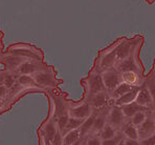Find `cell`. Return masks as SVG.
Here are the masks:
<instances>
[{
	"mask_svg": "<svg viewBox=\"0 0 155 145\" xmlns=\"http://www.w3.org/2000/svg\"><path fill=\"white\" fill-rule=\"evenodd\" d=\"M102 79L105 85V89L112 94V91L116 88L118 84L123 82L122 74H120L116 70H107L102 74Z\"/></svg>",
	"mask_w": 155,
	"mask_h": 145,
	"instance_id": "6da1fadb",
	"label": "cell"
},
{
	"mask_svg": "<svg viewBox=\"0 0 155 145\" xmlns=\"http://www.w3.org/2000/svg\"><path fill=\"white\" fill-rule=\"evenodd\" d=\"M138 140L151 136L155 133V121L152 116V112L149 109H146V119L145 121L137 127Z\"/></svg>",
	"mask_w": 155,
	"mask_h": 145,
	"instance_id": "7a4b0ae2",
	"label": "cell"
},
{
	"mask_svg": "<svg viewBox=\"0 0 155 145\" xmlns=\"http://www.w3.org/2000/svg\"><path fill=\"white\" fill-rule=\"evenodd\" d=\"M125 121H126V118H125L124 114H123L122 109L120 106L113 105L108 112L107 123L110 124L111 126H113L116 130H118V129H122Z\"/></svg>",
	"mask_w": 155,
	"mask_h": 145,
	"instance_id": "3957f363",
	"label": "cell"
},
{
	"mask_svg": "<svg viewBox=\"0 0 155 145\" xmlns=\"http://www.w3.org/2000/svg\"><path fill=\"white\" fill-rule=\"evenodd\" d=\"M115 70L120 74L128 73V72H135L138 71V64L137 61L133 58L132 55H130L128 58L124 59L122 61L115 62Z\"/></svg>",
	"mask_w": 155,
	"mask_h": 145,
	"instance_id": "277c9868",
	"label": "cell"
},
{
	"mask_svg": "<svg viewBox=\"0 0 155 145\" xmlns=\"http://www.w3.org/2000/svg\"><path fill=\"white\" fill-rule=\"evenodd\" d=\"M105 85L103 83V79L100 74H92L88 79V91L89 96L91 97L94 94L105 91Z\"/></svg>",
	"mask_w": 155,
	"mask_h": 145,
	"instance_id": "5b68a950",
	"label": "cell"
},
{
	"mask_svg": "<svg viewBox=\"0 0 155 145\" xmlns=\"http://www.w3.org/2000/svg\"><path fill=\"white\" fill-rule=\"evenodd\" d=\"M92 112L91 106L88 103H83V104L79 105V106H74L69 110V117H74L78 119H86L88 116Z\"/></svg>",
	"mask_w": 155,
	"mask_h": 145,
	"instance_id": "8992f818",
	"label": "cell"
},
{
	"mask_svg": "<svg viewBox=\"0 0 155 145\" xmlns=\"http://www.w3.org/2000/svg\"><path fill=\"white\" fill-rule=\"evenodd\" d=\"M135 102L137 103L138 105L143 107H146V109H149V107L152 106V98L151 95H150L149 91L146 86H142L140 87L137 91V95H136L135 98Z\"/></svg>",
	"mask_w": 155,
	"mask_h": 145,
	"instance_id": "52a82bcc",
	"label": "cell"
},
{
	"mask_svg": "<svg viewBox=\"0 0 155 145\" xmlns=\"http://www.w3.org/2000/svg\"><path fill=\"white\" fill-rule=\"evenodd\" d=\"M140 89V87H133L131 91H129L128 93L124 94L123 96H120L117 99H113L114 100V105L116 106H123V105L129 104L135 101L136 95H137V91Z\"/></svg>",
	"mask_w": 155,
	"mask_h": 145,
	"instance_id": "ba28073f",
	"label": "cell"
},
{
	"mask_svg": "<svg viewBox=\"0 0 155 145\" xmlns=\"http://www.w3.org/2000/svg\"><path fill=\"white\" fill-rule=\"evenodd\" d=\"M107 103H108V96L106 95L105 91L94 94L90 97L89 105L93 109H103V107H106Z\"/></svg>",
	"mask_w": 155,
	"mask_h": 145,
	"instance_id": "9c48e42d",
	"label": "cell"
},
{
	"mask_svg": "<svg viewBox=\"0 0 155 145\" xmlns=\"http://www.w3.org/2000/svg\"><path fill=\"white\" fill-rule=\"evenodd\" d=\"M95 115H97V112H91L89 116H88L86 119H84L83 122H82L81 126L79 127L80 139H83V138H85L86 136H87L88 133L91 132V129H92V126H93V122H94Z\"/></svg>",
	"mask_w": 155,
	"mask_h": 145,
	"instance_id": "30bf717a",
	"label": "cell"
},
{
	"mask_svg": "<svg viewBox=\"0 0 155 145\" xmlns=\"http://www.w3.org/2000/svg\"><path fill=\"white\" fill-rule=\"evenodd\" d=\"M108 109H105L104 110L100 112H97L94 118V122H93V126L91 132L92 133H100L102 130V128L105 126V124L107 123V116H108Z\"/></svg>",
	"mask_w": 155,
	"mask_h": 145,
	"instance_id": "8fae6325",
	"label": "cell"
},
{
	"mask_svg": "<svg viewBox=\"0 0 155 145\" xmlns=\"http://www.w3.org/2000/svg\"><path fill=\"white\" fill-rule=\"evenodd\" d=\"M122 109V112L124 114L125 118L126 119H131L136 112H140V110H146L147 109L146 107H143L140 105H138L137 103L134 101L132 103H129V104H126V105H123V106H120Z\"/></svg>",
	"mask_w": 155,
	"mask_h": 145,
	"instance_id": "7c38bea8",
	"label": "cell"
},
{
	"mask_svg": "<svg viewBox=\"0 0 155 145\" xmlns=\"http://www.w3.org/2000/svg\"><path fill=\"white\" fill-rule=\"evenodd\" d=\"M132 47L129 42H123L120 45H118L116 48V54H115V62L122 61L124 59L128 58L131 55Z\"/></svg>",
	"mask_w": 155,
	"mask_h": 145,
	"instance_id": "4fadbf2b",
	"label": "cell"
},
{
	"mask_svg": "<svg viewBox=\"0 0 155 145\" xmlns=\"http://www.w3.org/2000/svg\"><path fill=\"white\" fill-rule=\"evenodd\" d=\"M122 133L125 138L132 140H138V133H137V127L129 121H125L124 125L122 127Z\"/></svg>",
	"mask_w": 155,
	"mask_h": 145,
	"instance_id": "5bb4252c",
	"label": "cell"
},
{
	"mask_svg": "<svg viewBox=\"0 0 155 145\" xmlns=\"http://www.w3.org/2000/svg\"><path fill=\"white\" fill-rule=\"evenodd\" d=\"M36 82L41 85H45V86H51L54 83V75L49 72H41L38 73L35 77Z\"/></svg>",
	"mask_w": 155,
	"mask_h": 145,
	"instance_id": "9a60e30c",
	"label": "cell"
},
{
	"mask_svg": "<svg viewBox=\"0 0 155 145\" xmlns=\"http://www.w3.org/2000/svg\"><path fill=\"white\" fill-rule=\"evenodd\" d=\"M122 80L125 83L131 85L134 87H138L142 82H140V77L138 76V73L135 72H128L122 74Z\"/></svg>",
	"mask_w": 155,
	"mask_h": 145,
	"instance_id": "2e32d148",
	"label": "cell"
},
{
	"mask_svg": "<svg viewBox=\"0 0 155 145\" xmlns=\"http://www.w3.org/2000/svg\"><path fill=\"white\" fill-rule=\"evenodd\" d=\"M116 132H117V130H116L113 126H111L110 124L106 123L104 127L102 128V130L100 132L99 137L101 140H108V139H111V138L114 137L116 135Z\"/></svg>",
	"mask_w": 155,
	"mask_h": 145,
	"instance_id": "e0dca14e",
	"label": "cell"
},
{
	"mask_svg": "<svg viewBox=\"0 0 155 145\" xmlns=\"http://www.w3.org/2000/svg\"><path fill=\"white\" fill-rule=\"evenodd\" d=\"M133 87L134 86H131V85L125 83V82H122V83L118 84L117 86H116V88L112 91L111 97H112L113 99H117V98H120V96L124 95V94H126V93H128L129 91H131Z\"/></svg>",
	"mask_w": 155,
	"mask_h": 145,
	"instance_id": "ac0fdd59",
	"label": "cell"
},
{
	"mask_svg": "<svg viewBox=\"0 0 155 145\" xmlns=\"http://www.w3.org/2000/svg\"><path fill=\"white\" fill-rule=\"evenodd\" d=\"M78 140H80L79 128L66 133L65 137L63 138V145H72L74 142H77Z\"/></svg>",
	"mask_w": 155,
	"mask_h": 145,
	"instance_id": "d6986e66",
	"label": "cell"
},
{
	"mask_svg": "<svg viewBox=\"0 0 155 145\" xmlns=\"http://www.w3.org/2000/svg\"><path fill=\"white\" fill-rule=\"evenodd\" d=\"M116 48L113 50H111V52L107 53L106 55L104 56L103 60H102V66L105 68H109L111 67V66L113 65V64L115 63V54H116Z\"/></svg>",
	"mask_w": 155,
	"mask_h": 145,
	"instance_id": "ffe728a7",
	"label": "cell"
},
{
	"mask_svg": "<svg viewBox=\"0 0 155 145\" xmlns=\"http://www.w3.org/2000/svg\"><path fill=\"white\" fill-rule=\"evenodd\" d=\"M145 86L147 87L148 91H149V93H150V95H151L152 106L155 107V77H154V75H152V76H150V77L147 78Z\"/></svg>",
	"mask_w": 155,
	"mask_h": 145,
	"instance_id": "44dd1931",
	"label": "cell"
},
{
	"mask_svg": "<svg viewBox=\"0 0 155 145\" xmlns=\"http://www.w3.org/2000/svg\"><path fill=\"white\" fill-rule=\"evenodd\" d=\"M82 122L83 120L82 119H78V118H74V117H69L67 121V124H66V127L64 129L65 133L70 132V130H74V129H78V128L81 126Z\"/></svg>",
	"mask_w": 155,
	"mask_h": 145,
	"instance_id": "7402d4cb",
	"label": "cell"
},
{
	"mask_svg": "<svg viewBox=\"0 0 155 145\" xmlns=\"http://www.w3.org/2000/svg\"><path fill=\"white\" fill-rule=\"evenodd\" d=\"M38 70V66L31 62H24L19 66V72L22 75H28V74H33Z\"/></svg>",
	"mask_w": 155,
	"mask_h": 145,
	"instance_id": "603a6c76",
	"label": "cell"
},
{
	"mask_svg": "<svg viewBox=\"0 0 155 145\" xmlns=\"http://www.w3.org/2000/svg\"><path fill=\"white\" fill-rule=\"evenodd\" d=\"M145 119H146V110H140V112H136V114L134 115L131 119H129V120L135 127H138V126L145 121Z\"/></svg>",
	"mask_w": 155,
	"mask_h": 145,
	"instance_id": "cb8c5ba5",
	"label": "cell"
},
{
	"mask_svg": "<svg viewBox=\"0 0 155 145\" xmlns=\"http://www.w3.org/2000/svg\"><path fill=\"white\" fill-rule=\"evenodd\" d=\"M22 62V59L19 56H8L5 58V64L8 68H15L17 66H20Z\"/></svg>",
	"mask_w": 155,
	"mask_h": 145,
	"instance_id": "d4e9b609",
	"label": "cell"
},
{
	"mask_svg": "<svg viewBox=\"0 0 155 145\" xmlns=\"http://www.w3.org/2000/svg\"><path fill=\"white\" fill-rule=\"evenodd\" d=\"M123 139H124V136H123L122 132H120V133H116V135L113 138H111V139L102 140L101 145H117L118 142H120V140H123Z\"/></svg>",
	"mask_w": 155,
	"mask_h": 145,
	"instance_id": "484cf974",
	"label": "cell"
},
{
	"mask_svg": "<svg viewBox=\"0 0 155 145\" xmlns=\"http://www.w3.org/2000/svg\"><path fill=\"white\" fill-rule=\"evenodd\" d=\"M56 133H57V129L54 124H52L51 122L47 123V125L45 126V137H46V139L48 140V141H51L54 136L56 135Z\"/></svg>",
	"mask_w": 155,
	"mask_h": 145,
	"instance_id": "4316f807",
	"label": "cell"
},
{
	"mask_svg": "<svg viewBox=\"0 0 155 145\" xmlns=\"http://www.w3.org/2000/svg\"><path fill=\"white\" fill-rule=\"evenodd\" d=\"M18 82H19V84L23 85V86H31V85L35 84V81H34V79L31 77V76H28V75L20 76L19 79H18Z\"/></svg>",
	"mask_w": 155,
	"mask_h": 145,
	"instance_id": "83f0119b",
	"label": "cell"
},
{
	"mask_svg": "<svg viewBox=\"0 0 155 145\" xmlns=\"http://www.w3.org/2000/svg\"><path fill=\"white\" fill-rule=\"evenodd\" d=\"M140 145H155V133L140 140Z\"/></svg>",
	"mask_w": 155,
	"mask_h": 145,
	"instance_id": "f1b7e54d",
	"label": "cell"
},
{
	"mask_svg": "<svg viewBox=\"0 0 155 145\" xmlns=\"http://www.w3.org/2000/svg\"><path fill=\"white\" fill-rule=\"evenodd\" d=\"M68 118H69L68 115H63V116H61L60 118H59L58 125H59L60 130H62V132H64V129L66 127V124H67V121H68Z\"/></svg>",
	"mask_w": 155,
	"mask_h": 145,
	"instance_id": "f546056e",
	"label": "cell"
},
{
	"mask_svg": "<svg viewBox=\"0 0 155 145\" xmlns=\"http://www.w3.org/2000/svg\"><path fill=\"white\" fill-rule=\"evenodd\" d=\"M102 140L100 139L99 136H93L86 140V145H101Z\"/></svg>",
	"mask_w": 155,
	"mask_h": 145,
	"instance_id": "4dcf8cb0",
	"label": "cell"
},
{
	"mask_svg": "<svg viewBox=\"0 0 155 145\" xmlns=\"http://www.w3.org/2000/svg\"><path fill=\"white\" fill-rule=\"evenodd\" d=\"M51 142L52 145H63V138H62V136H61V133L57 132Z\"/></svg>",
	"mask_w": 155,
	"mask_h": 145,
	"instance_id": "1f68e13d",
	"label": "cell"
},
{
	"mask_svg": "<svg viewBox=\"0 0 155 145\" xmlns=\"http://www.w3.org/2000/svg\"><path fill=\"white\" fill-rule=\"evenodd\" d=\"M14 83H15V80H14L12 76H5V77H3V85L6 88L13 86Z\"/></svg>",
	"mask_w": 155,
	"mask_h": 145,
	"instance_id": "d6a6232c",
	"label": "cell"
},
{
	"mask_svg": "<svg viewBox=\"0 0 155 145\" xmlns=\"http://www.w3.org/2000/svg\"><path fill=\"white\" fill-rule=\"evenodd\" d=\"M125 145H140V140H132V139H124Z\"/></svg>",
	"mask_w": 155,
	"mask_h": 145,
	"instance_id": "836d02e7",
	"label": "cell"
},
{
	"mask_svg": "<svg viewBox=\"0 0 155 145\" xmlns=\"http://www.w3.org/2000/svg\"><path fill=\"white\" fill-rule=\"evenodd\" d=\"M6 93H8V88H6L4 85H0V98H3V97H5Z\"/></svg>",
	"mask_w": 155,
	"mask_h": 145,
	"instance_id": "e575fe53",
	"label": "cell"
},
{
	"mask_svg": "<svg viewBox=\"0 0 155 145\" xmlns=\"http://www.w3.org/2000/svg\"><path fill=\"white\" fill-rule=\"evenodd\" d=\"M117 145H125V142H124V139L123 140H120V142H118V144Z\"/></svg>",
	"mask_w": 155,
	"mask_h": 145,
	"instance_id": "d590c367",
	"label": "cell"
},
{
	"mask_svg": "<svg viewBox=\"0 0 155 145\" xmlns=\"http://www.w3.org/2000/svg\"><path fill=\"white\" fill-rule=\"evenodd\" d=\"M80 144H81V140H78V141L74 142V143L72 144V145H80Z\"/></svg>",
	"mask_w": 155,
	"mask_h": 145,
	"instance_id": "8d00e7d4",
	"label": "cell"
},
{
	"mask_svg": "<svg viewBox=\"0 0 155 145\" xmlns=\"http://www.w3.org/2000/svg\"><path fill=\"white\" fill-rule=\"evenodd\" d=\"M80 145H86V140H85V141H83V142H81V144H80Z\"/></svg>",
	"mask_w": 155,
	"mask_h": 145,
	"instance_id": "74e56055",
	"label": "cell"
},
{
	"mask_svg": "<svg viewBox=\"0 0 155 145\" xmlns=\"http://www.w3.org/2000/svg\"><path fill=\"white\" fill-rule=\"evenodd\" d=\"M0 106H2V99L0 98Z\"/></svg>",
	"mask_w": 155,
	"mask_h": 145,
	"instance_id": "f35d334b",
	"label": "cell"
},
{
	"mask_svg": "<svg viewBox=\"0 0 155 145\" xmlns=\"http://www.w3.org/2000/svg\"><path fill=\"white\" fill-rule=\"evenodd\" d=\"M154 72H155V70H154ZM153 75H154V77H155V73H153Z\"/></svg>",
	"mask_w": 155,
	"mask_h": 145,
	"instance_id": "ab89813d",
	"label": "cell"
}]
</instances>
